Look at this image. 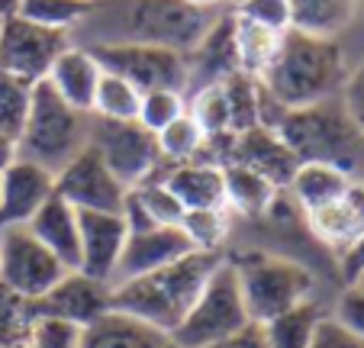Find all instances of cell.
<instances>
[{
	"mask_svg": "<svg viewBox=\"0 0 364 348\" xmlns=\"http://www.w3.org/2000/svg\"><path fill=\"white\" fill-rule=\"evenodd\" d=\"M155 139H159V155L165 168L197 162V158H203L206 149V136L191 120V113H181L174 123H168L161 132H155Z\"/></svg>",
	"mask_w": 364,
	"mask_h": 348,
	"instance_id": "f546056e",
	"label": "cell"
},
{
	"mask_svg": "<svg viewBox=\"0 0 364 348\" xmlns=\"http://www.w3.org/2000/svg\"><path fill=\"white\" fill-rule=\"evenodd\" d=\"M36 320L33 300L20 297L7 284H0V348H16L26 342L29 326Z\"/></svg>",
	"mask_w": 364,
	"mask_h": 348,
	"instance_id": "836d02e7",
	"label": "cell"
},
{
	"mask_svg": "<svg viewBox=\"0 0 364 348\" xmlns=\"http://www.w3.org/2000/svg\"><path fill=\"white\" fill-rule=\"evenodd\" d=\"M248 322L252 316H248L245 297H242L239 274H235L232 261L223 258L203 284L200 297L193 300V307L187 310L184 322L171 332V342L178 348H206L245 329Z\"/></svg>",
	"mask_w": 364,
	"mask_h": 348,
	"instance_id": "52a82bcc",
	"label": "cell"
},
{
	"mask_svg": "<svg viewBox=\"0 0 364 348\" xmlns=\"http://www.w3.org/2000/svg\"><path fill=\"white\" fill-rule=\"evenodd\" d=\"M129 187L94 149H84L55 174V194L77 213H119Z\"/></svg>",
	"mask_w": 364,
	"mask_h": 348,
	"instance_id": "7c38bea8",
	"label": "cell"
},
{
	"mask_svg": "<svg viewBox=\"0 0 364 348\" xmlns=\"http://www.w3.org/2000/svg\"><path fill=\"white\" fill-rule=\"evenodd\" d=\"M184 4H191L197 10H226L232 0H184Z\"/></svg>",
	"mask_w": 364,
	"mask_h": 348,
	"instance_id": "f6af8a7d",
	"label": "cell"
},
{
	"mask_svg": "<svg viewBox=\"0 0 364 348\" xmlns=\"http://www.w3.org/2000/svg\"><path fill=\"white\" fill-rule=\"evenodd\" d=\"M223 174H226V204L232 213L242 216H258V213H268L277 191L268 178H262L258 171L245 168L239 162H226L223 164Z\"/></svg>",
	"mask_w": 364,
	"mask_h": 348,
	"instance_id": "4316f807",
	"label": "cell"
},
{
	"mask_svg": "<svg viewBox=\"0 0 364 348\" xmlns=\"http://www.w3.org/2000/svg\"><path fill=\"white\" fill-rule=\"evenodd\" d=\"M229 29H232V55L235 68L248 78H262L268 71V65L274 62L277 48H281L284 33H274L268 26L245 20V16L229 10Z\"/></svg>",
	"mask_w": 364,
	"mask_h": 348,
	"instance_id": "d4e9b609",
	"label": "cell"
},
{
	"mask_svg": "<svg viewBox=\"0 0 364 348\" xmlns=\"http://www.w3.org/2000/svg\"><path fill=\"white\" fill-rule=\"evenodd\" d=\"M26 226L68 271H77V265H81V226H77L75 206L65 204L58 194H52Z\"/></svg>",
	"mask_w": 364,
	"mask_h": 348,
	"instance_id": "ffe728a7",
	"label": "cell"
},
{
	"mask_svg": "<svg viewBox=\"0 0 364 348\" xmlns=\"http://www.w3.org/2000/svg\"><path fill=\"white\" fill-rule=\"evenodd\" d=\"M309 348H364L358 339H351L348 332H345L342 326H338L332 316H326L323 320V326H319V332H316V339H313V345Z\"/></svg>",
	"mask_w": 364,
	"mask_h": 348,
	"instance_id": "b9f144b4",
	"label": "cell"
},
{
	"mask_svg": "<svg viewBox=\"0 0 364 348\" xmlns=\"http://www.w3.org/2000/svg\"><path fill=\"white\" fill-rule=\"evenodd\" d=\"M52 194H55V174L42 164L16 158L0 174V232L10 226H26Z\"/></svg>",
	"mask_w": 364,
	"mask_h": 348,
	"instance_id": "2e32d148",
	"label": "cell"
},
{
	"mask_svg": "<svg viewBox=\"0 0 364 348\" xmlns=\"http://www.w3.org/2000/svg\"><path fill=\"white\" fill-rule=\"evenodd\" d=\"M77 226H81V265H77V271L103 280V284H113L119 255L129 239L123 216L119 213H77Z\"/></svg>",
	"mask_w": 364,
	"mask_h": 348,
	"instance_id": "e0dca14e",
	"label": "cell"
},
{
	"mask_svg": "<svg viewBox=\"0 0 364 348\" xmlns=\"http://www.w3.org/2000/svg\"><path fill=\"white\" fill-rule=\"evenodd\" d=\"M361 181H364V174H361Z\"/></svg>",
	"mask_w": 364,
	"mask_h": 348,
	"instance_id": "816d5d0a",
	"label": "cell"
},
{
	"mask_svg": "<svg viewBox=\"0 0 364 348\" xmlns=\"http://www.w3.org/2000/svg\"><path fill=\"white\" fill-rule=\"evenodd\" d=\"M87 48V46H84ZM94 58L100 62L103 71L126 78L139 90H191V68H187V55L171 52L161 46H90Z\"/></svg>",
	"mask_w": 364,
	"mask_h": 348,
	"instance_id": "30bf717a",
	"label": "cell"
},
{
	"mask_svg": "<svg viewBox=\"0 0 364 348\" xmlns=\"http://www.w3.org/2000/svg\"><path fill=\"white\" fill-rule=\"evenodd\" d=\"M165 348H178V345H174V342H171V339H168V342H165Z\"/></svg>",
	"mask_w": 364,
	"mask_h": 348,
	"instance_id": "c3c4849f",
	"label": "cell"
},
{
	"mask_svg": "<svg viewBox=\"0 0 364 348\" xmlns=\"http://www.w3.org/2000/svg\"><path fill=\"white\" fill-rule=\"evenodd\" d=\"M0 23H4V20H0Z\"/></svg>",
	"mask_w": 364,
	"mask_h": 348,
	"instance_id": "f5cc1de1",
	"label": "cell"
},
{
	"mask_svg": "<svg viewBox=\"0 0 364 348\" xmlns=\"http://www.w3.org/2000/svg\"><path fill=\"white\" fill-rule=\"evenodd\" d=\"M33 88L36 84L26 81V78L0 71V130L7 136L20 139L29 116V103H33Z\"/></svg>",
	"mask_w": 364,
	"mask_h": 348,
	"instance_id": "d6a6232c",
	"label": "cell"
},
{
	"mask_svg": "<svg viewBox=\"0 0 364 348\" xmlns=\"http://www.w3.org/2000/svg\"><path fill=\"white\" fill-rule=\"evenodd\" d=\"M81 332L84 329L77 326V322L36 313L33 326H29V335H26V345H33V348H77L81 345Z\"/></svg>",
	"mask_w": 364,
	"mask_h": 348,
	"instance_id": "8d00e7d4",
	"label": "cell"
},
{
	"mask_svg": "<svg viewBox=\"0 0 364 348\" xmlns=\"http://www.w3.org/2000/svg\"><path fill=\"white\" fill-rule=\"evenodd\" d=\"M329 316L351 335V339H358L364 345V290L361 287L345 284L342 290H338L336 303H332Z\"/></svg>",
	"mask_w": 364,
	"mask_h": 348,
	"instance_id": "f35d334b",
	"label": "cell"
},
{
	"mask_svg": "<svg viewBox=\"0 0 364 348\" xmlns=\"http://www.w3.org/2000/svg\"><path fill=\"white\" fill-rule=\"evenodd\" d=\"M351 174L336 164H326V162H300L294 171V178L287 184L290 200L296 204V210L306 216V213L319 210V206L332 204L338 200L351 184Z\"/></svg>",
	"mask_w": 364,
	"mask_h": 348,
	"instance_id": "603a6c76",
	"label": "cell"
},
{
	"mask_svg": "<svg viewBox=\"0 0 364 348\" xmlns=\"http://www.w3.org/2000/svg\"><path fill=\"white\" fill-rule=\"evenodd\" d=\"M87 149H94L126 187H139L159 178V171H165L159 155V139L139 120L119 123V120H103L90 113Z\"/></svg>",
	"mask_w": 364,
	"mask_h": 348,
	"instance_id": "ba28073f",
	"label": "cell"
},
{
	"mask_svg": "<svg viewBox=\"0 0 364 348\" xmlns=\"http://www.w3.org/2000/svg\"><path fill=\"white\" fill-rule=\"evenodd\" d=\"M226 258L232 261L235 274H239L252 322H268L316 297V274L296 258L268 252H252L239 255V258L226 255Z\"/></svg>",
	"mask_w": 364,
	"mask_h": 348,
	"instance_id": "8992f818",
	"label": "cell"
},
{
	"mask_svg": "<svg viewBox=\"0 0 364 348\" xmlns=\"http://www.w3.org/2000/svg\"><path fill=\"white\" fill-rule=\"evenodd\" d=\"M336 265H338V278L342 284H355L358 278L364 274V232L345 248L342 255H336Z\"/></svg>",
	"mask_w": 364,
	"mask_h": 348,
	"instance_id": "60d3db41",
	"label": "cell"
},
{
	"mask_svg": "<svg viewBox=\"0 0 364 348\" xmlns=\"http://www.w3.org/2000/svg\"><path fill=\"white\" fill-rule=\"evenodd\" d=\"M223 258H226L223 252H191L159 271L123 280L113 287L110 307L149 322L171 339V332L184 322L187 310L193 307V300Z\"/></svg>",
	"mask_w": 364,
	"mask_h": 348,
	"instance_id": "3957f363",
	"label": "cell"
},
{
	"mask_svg": "<svg viewBox=\"0 0 364 348\" xmlns=\"http://www.w3.org/2000/svg\"><path fill=\"white\" fill-rule=\"evenodd\" d=\"M161 181L181 200L184 210H229L223 164L210 162V158H197V162L165 168Z\"/></svg>",
	"mask_w": 364,
	"mask_h": 348,
	"instance_id": "d6986e66",
	"label": "cell"
},
{
	"mask_svg": "<svg viewBox=\"0 0 364 348\" xmlns=\"http://www.w3.org/2000/svg\"><path fill=\"white\" fill-rule=\"evenodd\" d=\"M20 10V0H0V20H7Z\"/></svg>",
	"mask_w": 364,
	"mask_h": 348,
	"instance_id": "bcb514c9",
	"label": "cell"
},
{
	"mask_svg": "<svg viewBox=\"0 0 364 348\" xmlns=\"http://www.w3.org/2000/svg\"><path fill=\"white\" fill-rule=\"evenodd\" d=\"M16 348H33V345H26V342H23V345H16Z\"/></svg>",
	"mask_w": 364,
	"mask_h": 348,
	"instance_id": "681fc988",
	"label": "cell"
},
{
	"mask_svg": "<svg viewBox=\"0 0 364 348\" xmlns=\"http://www.w3.org/2000/svg\"><path fill=\"white\" fill-rule=\"evenodd\" d=\"M139 107H142V90L136 84H129L126 78L113 75V71H103L100 81H97V94H94V116L103 120H119V123H129L139 120Z\"/></svg>",
	"mask_w": 364,
	"mask_h": 348,
	"instance_id": "f1b7e54d",
	"label": "cell"
},
{
	"mask_svg": "<svg viewBox=\"0 0 364 348\" xmlns=\"http://www.w3.org/2000/svg\"><path fill=\"white\" fill-rule=\"evenodd\" d=\"M168 335L119 310H107L100 320L84 326L77 348H165Z\"/></svg>",
	"mask_w": 364,
	"mask_h": 348,
	"instance_id": "7402d4cb",
	"label": "cell"
},
{
	"mask_svg": "<svg viewBox=\"0 0 364 348\" xmlns=\"http://www.w3.org/2000/svg\"><path fill=\"white\" fill-rule=\"evenodd\" d=\"M355 284H358V287H361V290H364V274H361V278H358V280H355Z\"/></svg>",
	"mask_w": 364,
	"mask_h": 348,
	"instance_id": "7dc6e473",
	"label": "cell"
},
{
	"mask_svg": "<svg viewBox=\"0 0 364 348\" xmlns=\"http://www.w3.org/2000/svg\"><path fill=\"white\" fill-rule=\"evenodd\" d=\"M191 252H197V248L191 246V239L184 236L181 226H151V229H142V232H129L110 287L159 271V268L171 265V261L184 258Z\"/></svg>",
	"mask_w": 364,
	"mask_h": 348,
	"instance_id": "5bb4252c",
	"label": "cell"
},
{
	"mask_svg": "<svg viewBox=\"0 0 364 348\" xmlns=\"http://www.w3.org/2000/svg\"><path fill=\"white\" fill-rule=\"evenodd\" d=\"M100 75H103V68L94 58V52L71 42L55 58V65L48 68V75L42 78V81L52 84V90H55L65 103H71V107L81 110V113H90V110H94V94H97Z\"/></svg>",
	"mask_w": 364,
	"mask_h": 348,
	"instance_id": "44dd1931",
	"label": "cell"
},
{
	"mask_svg": "<svg viewBox=\"0 0 364 348\" xmlns=\"http://www.w3.org/2000/svg\"><path fill=\"white\" fill-rule=\"evenodd\" d=\"M226 10H197L184 0H97L71 39L87 48L161 46L191 55Z\"/></svg>",
	"mask_w": 364,
	"mask_h": 348,
	"instance_id": "6da1fadb",
	"label": "cell"
},
{
	"mask_svg": "<svg viewBox=\"0 0 364 348\" xmlns=\"http://www.w3.org/2000/svg\"><path fill=\"white\" fill-rule=\"evenodd\" d=\"M271 130L296 155V162H326L348 171L351 178L364 174V139L348 120L342 100L313 103L300 110H284Z\"/></svg>",
	"mask_w": 364,
	"mask_h": 348,
	"instance_id": "277c9868",
	"label": "cell"
},
{
	"mask_svg": "<svg viewBox=\"0 0 364 348\" xmlns=\"http://www.w3.org/2000/svg\"><path fill=\"white\" fill-rule=\"evenodd\" d=\"M303 219H306V229L313 232V239L323 242L329 252L342 255L364 232V181L355 178L338 200L306 213Z\"/></svg>",
	"mask_w": 364,
	"mask_h": 348,
	"instance_id": "ac0fdd59",
	"label": "cell"
},
{
	"mask_svg": "<svg viewBox=\"0 0 364 348\" xmlns=\"http://www.w3.org/2000/svg\"><path fill=\"white\" fill-rule=\"evenodd\" d=\"M206 348H268V339H264L262 322H248L245 329H239V332L226 335V339L213 342V345H206Z\"/></svg>",
	"mask_w": 364,
	"mask_h": 348,
	"instance_id": "7bdbcfd3",
	"label": "cell"
},
{
	"mask_svg": "<svg viewBox=\"0 0 364 348\" xmlns=\"http://www.w3.org/2000/svg\"><path fill=\"white\" fill-rule=\"evenodd\" d=\"M65 274L68 268L36 239L29 226H10L0 232V284L26 300H39Z\"/></svg>",
	"mask_w": 364,
	"mask_h": 348,
	"instance_id": "9c48e42d",
	"label": "cell"
},
{
	"mask_svg": "<svg viewBox=\"0 0 364 348\" xmlns=\"http://www.w3.org/2000/svg\"><path fill=\"white\" fill-rule=\"evenodd\" d=\"M348 71L351 68L338 39H319L287 29L274 62L258 78V84L281 110H300L338 97Z\"/></svg>",
	"mask_w": 364,
	"mask_h": 348,
	"instance_id": "7a4b0ae2",
	"label": "cell"
},
{
	"mask_svg": "<svg viewBox=\"0 0 364 348\" xmlns=\"http://www.w3.org/2000/svg\"><path fill=\"white\" fill-rule=\"evenodd\" d=\"M87 4H97V0H87Z\"/></svg>",
	"mask_w": 364,
	"mask_h": 348,
	"instance_id": "f907efd6",
	"label": "cell"
},
{
	"mask_svg": "<svg viewBox=\"0 0 364 348\" xmlns=\"http://www.w3.org/2000/svg\"><path fill=\"white\" fill-rule=\"evenodd\" d=\"M326 316H329V310L319 303V297H313V300H306V303H300V307L287 310V313L274 316V320L262 322L268 348H309Z\"/></svg>",
	"mask_w": 364,
	"mask_h": 348,
	"instance_id": "484cf974",
	"label": "cell"
},
{
	"mask_svg": "<svg viewBox=\"0 0 364 348\" xmlns=\"http://www.w3.org/2000/svg\"><path fill=\"white\" fill-rule=\"evenodd\" d=\"M338 100H342L348 120L355 123V130L361 132V139H364V58L348 71L342 90H338Z\"/></svg>",
	"mask_w": 364,
	"mask_h": 348,
	"instance_id": "ab89813d",
	"label": "cell"
},
{
	"mask_svg": "<svg viewBox=\"0 0 364 348\" xmlns=\"http://www.w3.org/2000/svg\"><path fill=\"white\" fill-rule=\"evenodd\" d=\"M364 0H290V29L319 39H338L358 20Z\"/></svg>",
	"mask_w": 364,
	"mask_h": 348,
	"instance_id": "cb8c5ba5",
	"label": "cell"
},
{
	"mask_svg": "<svg viewBox=\"0 0 364 348\" xmlns=\"http://www.w3.org/2000/svg\"><path fill=\"white\" fill-rule=\"evenodd\" d=\"M90 113H81L52 90L48 81H36L29 116L16 139V155L58 174L77 152L87 149Z\"/></svg>",
	"mask_w": 364,
	"mask_h": 348,
	"instance_id": "5b68a950",
	"label": "cell"
},
{
	"mask_svg": "<svg viewBox=\"0 0 364 348\" xmlns=\"http://www.w3.org/2000/svg\"><path fill=\"white\" fill-rule=\"evenodd\" d=\"M187 113L203 130L206 142L232 136V120H229V100H226L223 81H210V84L193 88L187 94Z\"/></svg>",
	"mask_w": 364,
	"mask_h": 348,
	"instance_id": "83f0119b",
	"label": "cell"
},
{
	"mask_svg": "<svg viewBox=\"0 0 364 348\" xmlns=\"http://www.w3.org/2000/svg\"><path fill=\"white\" fill-rule=\"evenodd\" d=\"M232 210H184L181 229L197 252H223L232 229Z\"/></svg>",
	"mask_w": 364,
	"mask_h": 348,
	"instance_id": "1f68e13d",
	"label": "cell"
},
{
	"mask_svg": "<svg viewBox=\"0 0 364 348\" xmlns=\"http://www.w3.org/2000/svg\"><path fill=\"white\" fill-rule=\"evenodd\" d=\"M16 158H20V155H16V139L0 130V174H4V171H7Z\"/></svg>",
	"mask_w": 364,
	"mask_h": 348,
	"instance_id": "ee69618b",
	"label": "cell"
},
{
	"mask_svg": "<svg viewBox=\"0 0 364 348\" xmlns=\"http://www.w3.org/2000/svg\"><path fill=\"white\" fill-rule=\"evenodd\" d=\"M181 113H187V94L174 88L145 90L142 107H139V123L149 132H161L168 123H174Z\"/></svg>",
	"mask_w": 364,
	"mask_h": 348,
	"instance_id": "e575fe53",
	"label": "cell"
},
{
	"mask_svg": "<svg viewBox=\"0 0 364 348\" xmlns=\"http://www.w3.org/2000/svg\"><path fill=\"white\" fill-rule=\"evenodd\" d=\"M216 142H223L229 152V155H223L220 164H226V162L245 164V168L258 171L262 178H268L277 191H287L296 164H300L294 152L281 142V136H277L274 130H268V126H255V130H248V132L216 139Z\"/></svg>",
	"mask_w": 364,
	"mask_h": 348,
	"instance_id": "4fadbf2b",
	"label": "cell"
},
{
	"mask_svg": "<svg viewBox=\"0 0 364 348\" xmlns=\"http://www.w3.org/2000/svg\"><path fill=\"white\" fill-rule=\"evenodd\" d=\"M132 191H136L139 204L145 206V213H149V219L155 226H181L184 206H181V200L174 197L171 191H168L161 178H151V181H145V184L132 187Z\"/></svg>",
	"mask_w": 364,
	"mask_h": 348,
	"instance_id": "d590c367",
	"label": "cell"
},
{
	"mask_svg": "<svg viewBox=\"0 0 364 348\" xmlns=\"http://www.w3.org/2000/svg\"><path fill=\"white\" fill-rule=\"evenodd\" d=\"M110 297H113L110 284H103V280H97V278H87L84 271H68L46 297L33 300V307H36V313L58 316V320L77 322V326L84 329L94 320H100L107 310H113Z\"/></svg>",
	"mask_w": 364,
	"mask_h": 348,
	"instance_id": "9a60e30c",
	"label": "cell"
},
{
	"mask_svg": "<svg viewBox=\"0 0 364 348\" xmlns=\"http://www.w3.org/2000/svg\"><path fill=\"white\" fill-rule=\"evenodd\" d=\"M71 42H75L71 33L46 29L23 16H7L0 23V71L36 84L48 75V68Z\"/></svg>",
	"mask_w": 364,
	"mask_h": 348,
	"instance_id": "8fae6325",
	"label": "cell"
},
{
	"mask_svg": "<svg viewBox=\"0 0 364 348\" xmlns=\"http://www.w3.org/2000/svg\"><path fill=\"white\" fill-rule=\"evenodd\" d=\"M229 10L258 23V26L274 29V33L290 29V0H232Z\"/></svg>",
	"mask_w": 364,
	"mask_h": 348,
	"instance_id": "74e56055",
	"label": "cell"
},
{
	"mask_svg": "<svg viewBox=\"0 0 364 348\" xmlns=\"http://www.w3.org/2000/svg\"><path fill=\"white\" fill-rule=\"evenodd\" d=\"M90 7L94 4L87 0H20V10L14 16L39 23L46 29H58V33H75L90 14Z\"/></svg>",
	"mask_w": 364,
	"mask_h": 348,
	"instance_id": "4dcf8cb0",
	"label": "cell"
}]
</instances>
